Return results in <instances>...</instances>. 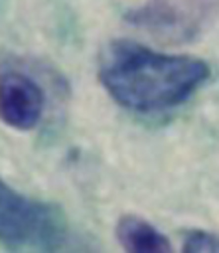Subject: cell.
<instances>
[{
    "mask_svg": "<svg viewBox=\"0 0 219 253\" xmlns=\"http://www.w3.org/2000/svg\"><path fill=\"white\" fill-rule=\"evenodd\" d=\"M217 16L219 0H146L128 20L158 43L182 45L203 36Z\"/></svg>",
    "mask_w": 219,
    "mask_h": 253,
    "instance_id": "cell-3",
    "label": "cell"
},
{
    "mask_svg": "<svg viewBox=\"0 0 219 253\" xmlns=\"http://www.w3.org/2000/svg\"><path fill=\"white\" fill-rule=\"evenodd\" d=\"M182 253H219V235L209 231H189L183 239Z\"/></svg>",
    "mask_w": 219,
    "mask_h": 253,
    "instance_id": "cell-6",
    "label": "cell"
},
{
    "mask_svg": "<svg viewBox=\"0 0 219 253\" xmlns=\"http://www.w3.org/2000/svg\"><path fill=\"white\" fill-rule=\"evenodd\" d=\"M67 239L63 210L28 198L0 178V243L16 253H57Z\"/></svg>",
    "mask_w": 219,
    "mask_h": 253,
    "instance_id": "cell-2",
    "label": "cell"
},
{
    "mask_svg": "<svg viewBox=\"0 0 219 253\" xmlns=\"http://www.w3.org/2000/svg\"><path fill=\"white\" fill-rule=\"evenodd\" d=\"M43 113V91L24 73L0 75V121L18 130L34 128Z\"/></svg>",
    "mask_w": 219,
    "mask_h": 253,
    "instance_id": "cell-4",
    "label": "cell"
},
{
    "mask_svg": "<svg viewBox=\"0 0 219 253\" xmlns=\"http://www.w3.org/2000/svg\"><path fill=\"white\" fill-rule=\"evenodd\" d=\"M114 231L124 253H174L170 239L138 215H120Z\"/></svg>",
    "mask_w": 219,
    "mask_h": 253,
    "instance_id": "cell-5",
    "label": "cell"
},
{
    "mask_svg": "<svg viewBox=\"0 0 219 253\" xmlns=\"http://www.w3.org/2000/svg\"><path fill=\"white\" fill-rule=\"evenodd\" d=\"M207 77L205 61L160 53L132 40H112L99 55V81L118 105L132 111L180 105Z\"/></svg>",
    "mask_w": 219,
    "mask_h": 253,
    "instance_id": "cell-1",
    "label": "cell"
}]
</instances>
